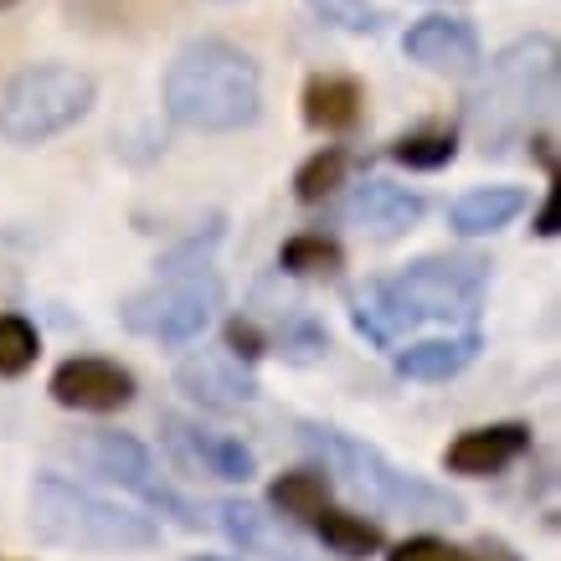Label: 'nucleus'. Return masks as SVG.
<instances>
[{
  "instance_id": "nucleus-16",
  "label": "nucleus",
  "mask_w": 561,
  "mask_h": 561,
  "mask_svg": "<svg viewBox=\"0 0 561 561\" xmlns=\"http://www.w3.org/2000/svg\"><path fill=\"white\" fill-rule=\"evenodd\" d=\"M305 124L320 129V135H345L360 124V83L345 78V72H314L305 83Z\"/></svg>"
},
{
  "instance_id": "nucleus-10",
  "label": "nucleus",
  "mask_w": 561,
  "mask_h": 561,
  "mask_svg": "<svg viewBox=\"0 0 561 561\" xmlns=\"http://www.w3.org/2000/svg\"><path fill=\"white\" fill-rule=\"evenodd\" d=\"M51 402H62L72 412H119L135 402V376L119 360L103 356H72L51 371Z\"/></svg>"
},
{
  "instance_id": "nucleus-24",
  "label": "nucleus",
  "mask_w": 561,
  "mask_h": 561,
  "mask_svg": "<svg viewBox=\"0 0 561 561\" xmlns=\"http://www.w3.org/2000/svg\"><path fill=\"white\" fill-rule=\"evenodd\" d=\"M454 154H459V139L454 135H408L391 145V160L408 165V171H443Z\"/></svg>"
},
{
  "instance_id": "nucleus-27",
  "label": "nucleus",
  "mask_w": 561,
  "mask_h": 561,
  "mask_svg": "<svg viewBox=\"0 0 561 561\" xmlns=\"http://www.w3.org/2000/svg\"><path fill=\"white\" fill-rule=\"evenodd\" d=\"M387 561H459V551H454V546H443L438 536H412V541L391 546Z\"/></svg>"
},
{
  "instance_id": "nucleus-17",
  "label": "nucleus",
  "mask_w": 561,
  "mask_h": 561,
  "mask_svg": "<svg viewBox=\"0 0 561 561\" xmlns=\"http://www.w3.org/2000/svg\"><path fill=\"white\" fill-rule=\"evenodd\" d=\"M526 211V191L520 186H479V191H463L448 221L459 238H490L500 227H511L515 217Z\"/></svg>"
},
{
  "instance_id": "nucleus-18",
  "label": "nucleus",
  "mask_w": 561,
  "mask_h": 561,
  "mask_svg": "<svg viewBox=\"0 0 561 561\" xmlns=\"http://www.w3.org/2000/svg\"><path fill=\"white\" fill-rule=\"evenodd\" d=\"M479 345H484L479 330L443 335V341H417L408 351H397V376H408V381H448L479 356Z\"/></svg>"
},
{
  "instance_id": "nucleus-13",
  "label": "nucleus",
  "mask_w": 561,
  "mask_h": 561,
  "mask_svg": "<svg viewBox=\"0 0 561 561\" xmlns=\"http://www.w3.org/2000/svg\"><path fill=\"white\" fill-rule=\"evenodd\" d=\"M530 448V427L520 423H494V427H469L459 438L443 448V469L448 474H469V479H484V474H500L511 469L520 454Z\"/></svg>"
},
{
  "instance_id": "nucleus-14",
  "label": "nucleus",
  "mask_w": 561,
  "mask_h": 561,
  "mask_svg": "<svg viewBox=\"0 0 561 561\" xmlns=\"http://www.w3.org/2000/svg\"><path fill=\"white\" fill-rule=\"evenodd\" d=\"M417 217H423V196H412L408 186H391V181H360L345 202V221L371 238H397V232L417 227Z\"/></svg>"
},
{
  "instance_id": "nucleus-29",
  "label": "nucleus",
  "mask_w": 561,
  "mask_h": 561,
  "mask_svg": "<svg viewBox=\"0 0 561 561\" xmlns=\"http://www.w3.org/2000/svg\"><path fill=\"white\" fill-rule=\"evenodd\" d=\"M557 211H561V196H557V186L546 191V202H541V211H536V238H557Z\"/></svg>"
},
{
  "instance_id": "nucleus-11",
  "label": "nucleus",
  "mask_w": 561,
  "mask_h": 561,
  "mask_svg": "<svg viewBox=\"0 0 561 561\" xmlns=\"http://www.w3.org/2000/svg\"><path fill=\"white\" fill-rule=\"evenodd\" d=\"M175 387L186 391L191 402H202V408H217V412H238L248 402H257V381L253 371L232 360L227 351H202V356H191L175 366Z\"/></svg>"
},
{
  "instance_id": "nucleus-12",
  "label": "nucleus",
  "mask_w": 561,
  "mask_h": 561,
  "mask_svg": "<svg viewBox=\"0 0 561 561\" xmlns=\"http://www.w3.org/2000/svg\"><path fill=\"white\" fill-rule=\"evenodd\" d=\"M402 51H408L412 62H423L427 72L463 78V72H474V62H479V36H474V26L459 16H423L402 36Z\"/></svg>"
},
{
  "instance_id": "nucleus-5",
  "label": "nucleus",
  "mask_w": 561,
  "mask_h": 561,
  "mask_svg": "<svg viewBox=\"0 0 561 561\" xmlns=\"http://www.w3.org/2000/svg\"><path fill=\"white\" fill-rule=\"evenodd\" d=\"M305 438L320 448L324 463H330L335 474H345L351 490L366 494V500L381 505V511H402V515H412V520H459L463 515V505L448 490L408 474V469H397L381 448L351 438V433H341V427L305 423Z\"/></svg>"
},
{
  "instance_id": "nucleus-20",
  "label": "nucleus",
  "mask_w": 561,
  "mask_h": 561,
  "mask_svg": "<svg viewBox=\"0 0 561 561\" xmlns=\"http://www.w3.org/2000/svg\"><path fill=\"white\" fill-rule=\"evenodd\" d=\"M268 505L278 515H294V520H314L320 511H330V474H320V469H294V474L273 479Z\"/></svg>"
},
{
  "instance_id": "nucleus-21",
  "label": "nucleus",
  "mask_w": 561,
  "mask_h": 561,
  "mask_svg": "<svg viewBox=\"0 0 561 561\" xmlns=\"http://www.w3.org/2000/svg\"><path fill=\"white\" fill-rule=\"evenodd\" d=\"M278 268L284 273H299V278H330V273L345 268V253L335 238H324V232H299V238L284 242V253H278Z\"/></svg>"
},
{
  "instance_id": "nucleus-28",
  "label": "nucleus",
  "mask_w": 561,
  "mask_h": 561,
  "mask_svg": "<svg viewBox=\"0 0 561 561\" xmlns=\"http://www.w3.org/2000/svg\"><path fill=\"white\" fill-rule=\"evenodd\" d=\"M459 561H520L505 541H494V536H484L479 546H469V551H459Z\"/></svg>"
},
{
  "instance_id": "nucleus-7",
  "label": "nucleus",
  "mask_w": 561,
  "mask_h": 561,
  "mask_svg": "<svg viewBox=\"0 0 561 561\" xmlns=\"http://www.w3.org/2000/svg\"><path fill=\"white\" fill-rule=\"evenodd\" d=\"M217 309H221L217 273L186 268V273H165L160 284L129 294V299H124V324H129L135 335H145V341L186 345L217 320Z\"/></svg>"
},
{
  "instance_id": "nucleus-19",
  "label": "nucleus",
  "mask_w": 561,
  "mask_h": 561,
  "mask_svg": "<svg viewBox=\"0 0 561 561\" xmlns=\"http://www.w3.org/2000/svg\"><path fill=\"white\" fill-rule=\"evenodd\" d=\"M314 536H320L341 561H366L371 551H381V526H371L366 515L320 511L314 515Z\"/></svg>"
},
{
  "instance_id": "nucleus-22",
  "label": "nucleus",
  "mask_w": 561,
  "mask_h": 561,
  "mask_svg": "<svg viewBox=\"0 0 561 561\" xmlns=\"http://www.w3.org/2000/svg\"><path fill=\"white\" fill-rule=\"evenodd\" d=\"M345 165H351V154L335 150V145H330V150H320V154H309L305 165H299V175H294V196H299L305 206L324 202V196L345 181Z\"/></svg>"
},
{
  "instance_id": "nucleus-9",
  "label": "nucleus",
  "mask_w": 561,
  "mask_h": 561,
  "mask_svg": "<svg viewBox=\"0 0 561 561\" xmlns=\"http://www.w3.org/2000/svg\"><path fill=\"white\" fill-rule=\"evenodd\" d=\"M160 427H165L160 438H165V448L175 454V463L191 469V474L227 479V484H248V479H253L257 459L242 438H227V433H211V427H202V423H186L181 412H165Z\"/></svg>"
},
{
  "instance_id": "nucleus-4",
  "label": "nucleus",
  "mask_w": 561,
  "mask_h": 561,
  "mask_svg": "<svg viewBox=\"0 0 561 561\" xmlns=\"http://www.w3.org/2000/svg\"><path fill=\"white\" fill-rule=\"evenodd\" d=\"M32 530L68 551H145L160 541L150 515H135L62 474L32 479Z\"/></svg>"
},
{
  "instance_id": "nucleus-23",
  "label": "nucleus",
  "mask_w": 561,
  "mask_h": 561,
  "mask_svg": "<svg viewBox=\"0 0 561 561\" xmlns=\"http://www.w3.org/2000/svg\"><path fill=\"white\" fill-rule=\"evenodd\" d=\"M305 5L324 21V26H335V32H351V36L381 32V11H376L371 0H305Z\"/></svg>"
},
{
  "instance_id": "nucleus-26",
  "label": "nucleus",
  "mask_w": 561,
  "mask_h": 561,
  "mask_svg": "<svg viewBox=\"0 0 561 561\" xmlns=\"http://www.w3.org/2000/svg\"><path fill=\"white\" fill-rule=\"evenodd\" d=\"M263 351H268V335H263L253 320H232V324H227V356H232V360H257Z\"/></svg>"
},
{
  "instance_id": "nucleus-25",
  "label": "nucleus",
  "mask_w": 561,
  "mask_h": 561,
  "mask_svg": "<svg viewBox=\"0 0 561 561\" xmlns=\"http://www.w3.org/2000/svg\"><path fill=\"white\" fill-rule=\"evenodd\" d=\"M36 360V330L21 314H0V376H21Z\"/></svg>"
},
{
  "instance_id": "nucleus-30",
  "label": "nucleus",
  "mask_w": 561,
  "mask_h": 561,
  "mask_svg": "<svg viewBox=\"0 0 561 561\" xmlns=\"http://www.w3.org/2000/svg\"><path fill=\"white\" fill-rule=\"evenodd\" d=\"M11 5H21V0H0V11H11Z\"/></svg>"
},
{
  "instance_id": "nucleus-15",
  "label": "nucleus",
  "mask_w": 561,
  "mask_h": 561,
  "mask_svg": "<svg viewBox=\"0 0 561 561\" xmlns=\"http://www.w3.org/2000/svg\"><path fill=\"white\" fill-rule=\"evenodd\" d=\"M217 520L242 551H253V557H263V561H309L305 541L278 526V515L257 511L253 500H221Z\"/></svg>"
},
{
  "instance_id": "nucleus-8",
  "label": "nucleus",
  "mask_w": 561,
  "mask_h": 561,
  "mask_svg": "<svg viewBox=\"0 0 561 561\" xmlns=\"http://www.w3.org/2000/svg\"><path fill=\"white\" fill-rule=\"evenodd\" d=\"M83 459L99 469L103 479H114L119 490L139 494L145 505H154V511H165L175 515L181 526H202V515L191 511L186 500L165 484V479L154 474V459H150V448L139 438H129V433H93V438L83 443Z\"/></svg>"
},
{
  "instance_id": "nucleus-1",
  "label": "nucleus",
  "mask_w": 561,
  "mask_h": 561,
  "mask_svg": "<svg viewBox=\"0 0 561 561\" xmlns=\"http://www.w3.org/2000/svg\"><path fill=\"white\" fill-rule=\"evenodd\" d=\"M484 299V263L479 257H423L397 278L366 284L356 294L351 320L371 345H397L408 330L438 324H469Z\"/></svg>"
},
{
  "instance_id": "nucleus-6",
  "label": "nucleus",
  "mask_w": 561,
  "mask_h": 561,
  "mask_svg": "<svg viewBox=\"0 0 561 561\" xmlns=\"http://www.w3.org/2000/svg\"><path fill=\"white\" fill-rule=\"evenodd\" d=\"M93 99H99V83L83 68H68V62L21 68L5 83V93H0V139L42 145V139L62 135L78 119H88Z\"/></svg>"
},
{
  "instance_id": "nucleus-3",
  "label": "nucleus",
  "mask_w": 561,
  "mask_h": 561,
  "mask_svg": "<svg viewBox=\"0 0 561 561\" xmlns=\"http://www.w3.org/2000/svg\"><path fill=\"white\" fill-rule=\"evenodd\" d=\"M551 99H557V42L520 36L494 57L484 83L474 88L469 129L484 150H505L515 135H526L536 114L551 108Z\"/></svg>"
},
{
  "instance_id": "nucleus-2",
  "label": "nucleus",
  "mask_w": 561,
  "mask_h": 561,
  "mask_svg": "<svg viewBox=\"0 0 561 561\" xmlns=\"http://www.w3.org/2000/svg\"><path fill=\"white\" fill-rule=\"evenodd\" d=\"M165 114L196 135H232L263 114V72L242 47L202 36L165 68Z\"/></svg>"
},
{
  "instance_id": "nucleus-31",
  "label": "nucleus",
  "mask_w": 561,
  "mask_h": 561,
  "mask_svg": "<svg viewBox=\"0 0 561 561\" xmlns=\"http://www.w3.org/2000/svg\"><path fill=\"white\" fill-rule=\"evenodd\" d=\"M191 561H227V557H191Z\"/></svg>"
}]
</instances>
